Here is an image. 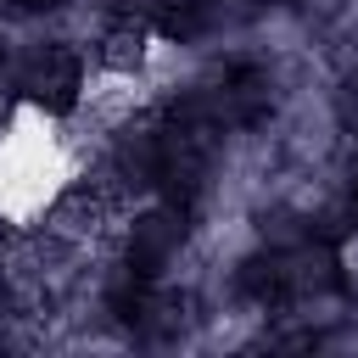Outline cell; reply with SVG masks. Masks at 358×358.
<instances>
[{"label": "cell", "instance_id": "6da1fadb", "mask_svg": "<svg viewBox=\"0 0 358 358\" xmlns=\"http://www.w3.org/2000/svg\"><path fill=\"white\" fill-rule=\"evenodd\" d=\"M22 6H56V0H22Z\"/></svg>", "mask_w": 358, "mask_h": 358}]
</instances>
